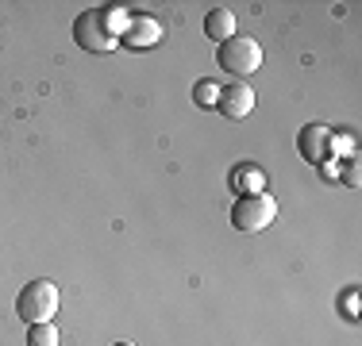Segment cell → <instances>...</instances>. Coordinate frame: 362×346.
<instances>
[{
	"label": "cell",
	"mask_w": 362,
	"mask_h": 346,
	"mask_svg": "<svg viewBox=\"0 0 362 346\" xmlns=\"http://www.w3.org/2000/svg\"><path fill=\"white\" fill-rule=\"evenodd\" d=\"M193 100H197V108H216L220 104V85H216V77H201V81L193 85Z\"/></svg>",
	"instance_id": "cell-11"
},
{
	"label": "cell",
	"mask_w": 362,
	"mask_h": 346,
	"mask_svg": "<svg viewBox=\"0 0 362 346\" xmlns=\"http://www.w3.org/2000/svg\"><path fill=\"white\" fill-rule=\"evenodd\" d=\"M58 327L54 323H31L28 327V346H58Z\"/></svg>",
	"instance_id": "cell-12"
},
{
	"label": "cell",
	"mask_w": 362,
	"mask_h": 346,
	"mask_svg": "<svg viewBox=\"0 0 362 346\" xmlns=\"http://www.w3.org/2000/svg\"><path fill=\"white\" fill-rule=\"evenodd\" d=\"M112 346H135V342H127V339H124V342H112Z\"/></svg>",
	"instance_id": "cell-16"
},
{
	"label": "cell",
	"mask_w": 362,
	"mask_h": 346,
	"mask_svg": "<svg viewBox=\"0 0 362 346\" xmlns=\"http://www.w3.org/2000/svg\"><path fill=\"white\" fill-rule=\"evenodd\" d=\"M262 42L251 39V35H231L228 42H220L216 47V62L223 73H231V77H251L262 69Z\"/></svg>",
	"instance_id": "cell-2"
},
{
	"label": "cell",
	"mask_w": 362,
	"mask_h": 346,
	"mask_svg": "<svg viewBox=\"0 0 362 346\" xmlns=\"http://www.w3.org/2000/svg\"><path fill=\"white\" fill-rule=\"evenodd\" d=\"M339 311L351 319V323H355V319H358V289H347V292H343V297H339Z\"/></svg>",
	"instance_id": "cell-13"
},
{
	"label": "cell",
	"mask_w": 362,
	"mask_h": 346,
	"mask_svg": "<svg viewBox=\"0 0 362 346\" xmlns=\"http://www.w3.org/2000/svg\"><path fill=\"white\" fill-rule=\"evenodd\" d=\"M119 42L132 47V50H151V47L162 42V23L154 20V16H146V12H132V23H127V31H124Z\"/></svg>",
	"instance_id": "cell-6"
},
{
	"label": "cell",
	"mask_w": 362,
	"mask_h": 346,
	"mask_svg": "<svg viewBox=\"0 0 362 346\" xmlns=\"http://www.w3.org/2000/svg\"><path fill=\"white\" fill-rule=\"evenodd\" d=\"M100 20H105V28H108L112 39H124L127 23H132V12H127L124 4H105V8H100Z\"/></svg>",
	"instance_id": "cell-10"
},
{
	"label": "cell",
	"mask_w": 362,
	"mask_h": 346,
	"mask_svg": "<svg viewBox=\"0 0 362 346\" xmlns=\"http://www.w3.org/2000/svg\"><path fill=\"white\" fill-rule=\"evenodd\" d=\"M74 42L85 50V54H112V50L119 47V39H112L105 20H100V8H93V12H81L74 20Z\"/></svg>",
	"instance_id": "cell-4"
},
{
	"label": "cell",
	"mask_w": 362,
	"mask_h": 346,
	"mask_svg": "<svg viewBox=\"0 0 362 346\" xmlns=\"http://www.w3.org/2000/svg\"><path fill=\"white\" fill-rule=\"evenodd\" d=\"M58 308H62V289H58L54 281H47V277L23 285L20 297H16V316L28 327L31 323H50V319L58 316Z\"/></svg>",
	"instance_id": "cell-1"
},
{
	"label": "cell",
	"mask_w": 362,
	"mask_h": 346,
	"mask_svg": "<svg viewBox=\"0 0 362 346\" xmlns=\"http://www.w3.org/2000/svg\"><path fill=\"white\" fill-rule=\"evenodd\" d=\"M231 189L239 196H258V193H266V173L251 166V162H243V166L231 169Z\"/></svg>",
	"instance_id": "cell-8"
},
{
	"label": "cell",
	"mask_w": 362,
	"mask_h": 346,
	"mask_svg": "<svg viewBox=\"0 0 362 346\" xmlns=\"http://www.w3.org/2000/svg\"><path fill=\"white\" fill-rule=\"evenodd\" d=\"M216 108L223 112L228 119H247L255 112V89L247 81H231V85H220V104Z\"/></svg>",
	"instance_id": "cell-7"
},
{
	"label": "cell",
	"mask_w": 362,
	"mask_h": 346,
	"mask_svg": "<svg viewBox=\"0 0 362 346\" xmlns=\"http://www.w3.org/2000/svg\"><path fill=\"white\" fill-rule=\"evenodd\" d=\"M274 220H278V201H274L270 193L239 196V201L231 204V227L243 231V235H258V231H266Z\"/></svg>",
	"instance_id": "cell-3"
},
{
	"label": "cell",
	"mask_w": 362,
	"mask_h": 346,
	"mask_svg": "<svg viewBox=\"0 0 362 346\" xmlns=\"http://www.w3.org/2000/svg\"><path fill=\"white\" fill-rule=\"evenodd\" d=\"M204 35H209L212 42H228L231 35H235V12H231V8H212V12L204 16Z\"/></svg>",
	"instance_id": "cell-9"
},
{
	"label": "cell",
	"mask_w": 362,
	"mask_h": 346,
	"mask_svg": "<svg viewBox=\"0 0 362 346\" xmlns=\"http://www.w3.org/2000/svg\"><path fill=\"white\" fill-rule=\"evenodd\" d=\"M332 127L324 124H305L297 131V154L308 162V166H320V162H327V146H332Z\"/></svg>",
	"instance_id": "cell-5"
},
{
	"label": "cell",
	"mask_w": 362,
	"mask_h": 346,
	"mask_svg": "<svg viewBox=\"0 0 362 346\" xmlns=\"http://www.w3.org/2000/svg\"><path fill=\"white\" fill-rule=\"evenodd\" d=\"M339 177L347 181V189H358V185H362V173H358V162L351 158L347 166H343V173H339Z\"/></svg>",
	"instance_id": "cell-14"
},
{
	"label": "cell",
	"mask_w": 362,
	"mask_h": 346,
	"mask_svg": "<svg viewBox=\"0 0 362 346\" xmlns=\"http://www.w3.org/2000/svg\"><path fill=\"white\" fill-rule=\"evenodd\" d=\"M320 173H324V177H327V181H335V177H339V173H343V162H335V158H327V162H320Z\"/></svg>",
	"instance_id": "cell-15"
}]
</instances>
